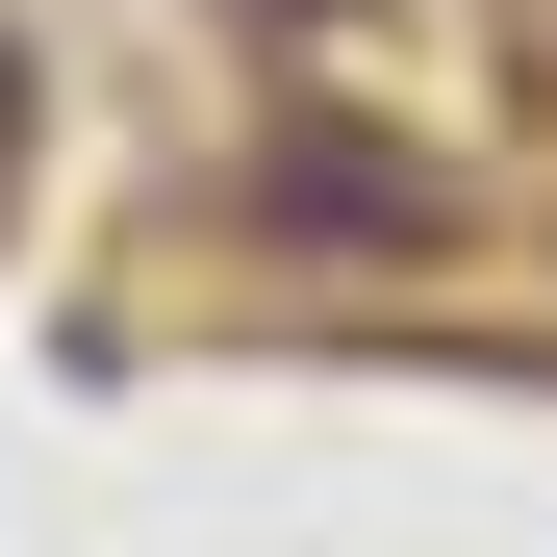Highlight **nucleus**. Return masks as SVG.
Returning <instances> with one entry per match:
<instances>
[{
  "mask_svg": "<svg viewBox=\"0 0 557 557\" xmlns=\"http://www.w3.org/2000/svg\"><path fill=\"white\" fill-rule=\"evenodd\" d=\"M253 26H330V0H253Z\"/></svg>",
  "mask_w": 557,
  "mask_h": 557,
  "instance_id": "nucleus-3",
  "label": "nucleus"
},
{
  "mask_svg": "<svg viewBox=\"0 0 557 557\" xmlns=\"http://www.w3.org/2000/svg\"><path fill=\"white\" fill-rule=\"evenodd\" d=\"M26 102H51V76H26V26H0V152H26Z\"/></svg>",
  "mask_w": 557,
  "mask_h": 557,
  "instance_id": "nucleus-2",
  "label": "nucleus"
},
{
  "mask_svg": "<svg viewBox=\"0 0 557 557\" xmlns=\"http://www.w3.org/2000/svg\"><path fill=\"white\" fill-rule=\"evenodd\" d=\"M253 228H278V253H431V177H406L381 127H278V152H253Z\"/></svg>",
  "mask_w": 557,
  "mask_h": 557,
  "instance_id": "nucleus-1",
  "label": "nucleus"
}]
</instances>
